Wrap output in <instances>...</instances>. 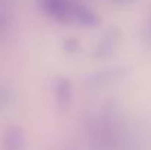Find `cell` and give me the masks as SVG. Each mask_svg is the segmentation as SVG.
I'll list each match as a JSON object with an SVG mask.
<instances>
[{
  "label": "cell",
  "mask_w": 151,
  "mask_h": 150,
  "mask_svg": "<svg viewBox=\"0 0 151 150\" xmlns=\"http://www.w3.org/2000/svg\"><path fill=\"white\" fill-rule=\"evenodd\" d=\"M78 0H40L43 12L59 24L75 25V13Z\"/></svg>",
  "instance_id": "cell-1"
},
{
  "label": "cell",
  "mask_w": 151,
  "mask_h": 150,
  "mask_svg": "<svg viewBox=\"0 0 151 150\" xmlns=\"http://www.w3.org/2000/svg\"><path fill=\"white\" fill-rule=\"evenodd\" d=\"M53 96H54V101L57 104V107L60 110H65L70 106V101L73 97V88L70 81L63 77L59 75L54 78L53 81Z\"/></svg>",
  "instance_id": "cell-2"
},
{
  "label": "cell",
  "mask_w": 151,
  "mask_h": 150,
  "mask_svg": "<svg viewBox=\"0 0 151 150\" xmlns=\"http://www.w3.org/2000/svg\"><path fill=\"white\" fill-rule=\"evenodd\" d=\"M13 6L10 0H0V43H3L12 33L13 27Z\"/></svg>",
  "instance_id": "cell-6"
},
{
  "label": "cell",
  "mask_w": 151,
  "mask_h": 150,
  "mask_svg": "<svg viewBox=\"0 0 151 150\" xmlns=\"http://www.w3.org/2000/svg\"><path fill=\"white\" fill-rule=\"evenodd\" d=\"M100 16L87 4L84 3H78L76 7V13H75V25L81 27V28H87V30H94L97 27H100Z\"/></svg>",
  "instance_id": "cell-5"
},
{
  "label": "cell",
  "mask_w": 151,
  "mask_h": 150,
  "mask_svg": "<svg viewBox=\"0 0 151 150\" xmlns=\"http://www.w3.org/2000/svg\"><path fill=\"white\" fill-rule=\"evenodd\" d=\"M119 44V31L111 28L107 33H104V36L100 38V41L97 43L96 49H94V56L99 59H104L111 56Z\"/></svg>",
  "instance_id": "cell-4"
},
{
  "label": "cell",
  "mask_w": 151,
  "mask_h": 150,
  "mask_svg": "<svg viewBox=\"0 0 151 150\" xmlns=\"http://www.w3.org/2000/svg\"><path fill=\"white\" fill-rule=\"evenodd\" d=\"M9 100H10V91L4 86H0V107L6 106Z\"/></svg>",
  "instance_id": "cell-7"
},
{
  "label": "cell",
  "mask_w": 151,
  "mask_h": 150,
  "mask_svg": "<svg viewBox=\"0 0 151 150\" xmlns=\"http://www.w3.org/2000/svg\"><path fill=\"white\" fill-rule=\"evenodd\" d=\"M148 33H150V36H151V19H150V25H148Z\"/></svg>",
  "instance_id": "cell-10"
},
{
  "label": "cell",
  "mask_w": 151,
  "mask_h": 150,
  "mask_svg": "<svg viewBox=\"0 0 151 150\" xmlns=\"http://www.w3.org/2000/svg\"><path fill=\"white\" fill-rule=\"evenodd\" d=\"M78 46H79V43H78L75 38H69V40H66V41L63 43V49L68 50V51H76V50H78Z\"/></svg>",
  "instance_id": "cell-8"
},
{
  "label": "cell",
  "mask_w": 151,
  "mask_h": 150,
  "mask_svg": "<svg viewBox=\"0 0 151 150\" xmlns=\"http://www.w3.org/2000/svg\"><path fill=\"white\" fill-rule=\"evenodd\" d=\"M113 1H116V3H131L134 0H113Z\"/></svg>",
  "instance_id": "cell-9"
},
{
  "label": "cell",
  "mask_w": 151,
  "mask_h": 150,
  "mask_svg": "<svg viewBox=\"0 0 151 150\" xmlns=\"http://www.w3.org/2000/svg\"><path fill=\"white\" fill-rule=\"evenodd\" d=\"M1 150H27L25 131L18 125H10L3 134Z\"/></svg>",
  "instance_id": "cell-3"
}]
</instances>
